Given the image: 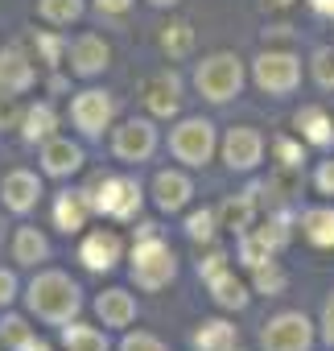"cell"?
I'll return each mask as SVG.
<instances>
[{
  "label": "cell",
  "mask_w": 334,
  "mask_h": 351,
  "mask_svg": "<svg viewBox=\"0 0 334 351\" xmlns=\"http://www.w3.org/2000/svg\"><path fill=\"white\" fill-rule=\"evenodd\" d=\"M50 236L42 232V228H34V223H21L17 232H13V261L17 265H25V269H42L46 261H50Z\"/></svg>",
  "instance_id": "44dd1931"
},
{
  "label": "cell",
  "mask_w": 334,
  "mask_h": 351,
  "mask_svg": "<svg viewBox=\"0 0 334 351\" xmlns=\"http://www.w3.org/2000/svg\"><path fill=\"white\" fill-rule=\"evenodd\" d=\"M227 351H244V347H240V343H235V347H227Z\"/></svg>",
  "instance_id": "816d5d0a"
},
{
  "label": "cell",
  "mask_w": 334,
  "mask_h": 351,
  "mask_svg": "<svg viewBox=\"0 0 334 351\" xmlns=\"http://www.w3.org/2000/svg\"><path fill=\"white\" fill-rule=\"evenodd\" d=\"M42 178L34 169H9L5 178H0V203H5V211L9 215H29V211H38V203H42Z\"/></svg>",
  "instance_id": "7c38bea8"
},
{
  "label": "cell",
  "mask_w": 334,
  "mask_h": 351,
  "mask_svg": "<svg viewBox=\"0 0 334 351\" xmlns=\"http://www.w3.org/2000/svg\"><path fill=\"white\" fill-rule=\"evenodd\" d=\"M207 289H211V302H215L219 310H248V302H252V289H248V281L235 277V269L215 273V277L207 281Z\"/></svg>",
  "instance_id": "cb8c5ba5"
},
{
  "label": "cell",
  "mask_w": 334,
  "mask_h": 351,
  "mask_svg": "<svg viewBox=\"0 0 334 351\" xmlns=\"http://www.w3.org/2000/svg\"><path fill=\"white\" fill-rule=\"evenodd\" d=\"M219 157L231 173H252L260 161H264V132L252 128V124H235L223 132L219 141Z\"/></svg>",
  "instance_id": "30bf717a"
},
{
  "label": "cell",
  "mask_w": 334,
  "mask_h": 351,
  "mask_svg": "<svg viewBox=\"0 0 334 351\" xmlns=\"http://www.w3.org/2000/svg\"><path fill=\"white\" fill-rule=\"evenodd\" d=\"M0 240H5V219H0Z\"/></svg>",
  "instance_id": "f907efd6"
},
{
  "label": "cell",
  "mask_w": 334,
  "mask_h": 351,
  "mask_svg": "<svg viewBox=\"0 0 334 351\" xmlns=\"http://www.w3.org/2000/svg\"><path fill=\"white\" fill-rule=\"evenodd\" d=\"M140 99H144V108H149V116L153 120H174L178 112H182V75L178 71H157V75H149L144 79V87H140Z\"/></svg>",
  "instance_id": "8fae6325"
},
{
  "label": "cell",
  "mask_w": 334,
  "mask_h": 351,
  "mask_svg": "<svg viewBox=\"0 0 334 351\" xmlns=\"http://www.w3.org/2000/svg\"><path fill=\"white\" fill-rule=\"evenodd\" d=\"M34 83H38V66H34V54L25 46L0 50V91L25 95V91H34Z\"/></svg>",
  "instance_id": "e0dca14e"
},
{
  "label": "cell",
  "mask_w": 334,
  "mask_h": 351,
  "mask_svg": "<svg viewBox=\"0 0 334 351\" xmlns=\"http://www.w3.org/2000/svg\"><path fill=\"white\" fill-rule=\"evenodd\" d=\"M190 347L194 351H227V347H235V326L227 318H207L194 326Z\"/></svg>",
  "instance_id": "d4e9b609"
},
{
  "label": "cell",
  "mask_w": 334,
  "mask_h": 351,
  "mask_svg": "<svg viewBox=\"0 0 334 351\" xmlns=\"http://www.w3.org/2000/svg\"><path fill=\"white\" fill-rule=\"evenodd\" d=\"M87 203L95 215L116 219V223H132L144 207V191L136 178H120V173H95V178L83 186Z\"/></svg>",
  "instance_id": "7a4b0ae2"
},
{
  "label": "cell",
  "mask_w": 334,
  "mask_h": 351,
  "mask_svg": "<svg viewBox=\"0 0 334 351\" xmlns=\"http://www.w3.org/2000/svg\"><path fill=\"white\" fill-rule=\"evenodd\" d=\"M116 120V95L103 91V87H83L75 91L70 99V124L87 136V141H99Z\"/></svg>",
  "instance_id": "ba28073f"
},
{
  "label": "cell",
  "mask_w": 334,
  "mask_h": 351,
  "mask_svg": "<svg viewBox=\"0 0 334 351\" xmlns=\"http://www.w3.org/2000/svg\"><path fill=\"white\" fill-rule=\"evenodd\" d=\"M21 116H25V104H21V95H13V91H0V132H13V128H21Z\"/></svg>",
  "instance_id": "f35d334b"
},
{
  "label": "cell",
  "mask_w": 334,
  "mask_h": 351,
  "mask_svg": "<svg viewBox=\"0 0 334 351\" xmlns=\"http://www.w3.org/2000/svg\"><path fill=\"white\" fill-rule=\"evenodd\" d=\"M170 153L174 161L190 165V169H203L215 153H219V132L207 116H182L174 128H170Z\"/></svg>",
  "instance_id": "8992f818"
},
{
  "label": "cell",
  "mask_w": 334,
  "mask_h": 351,
  "mask_svg": "<svg viewBox=\"0 0 334 351\" xmlns=\"http://www.w3.org/2000/svg\"><path fill=\"white\" fill-rule=\"evenodd\" d=\"M21 298V281L13 269H0V306H13Z\"/></svg>",
  "instance_id": "ee69618b"
},
{
  "label": "cell",
  "mask_w": 334,
  "mask_h": 351,
  "mask_svg": "<svg viewBox=\"0 0 334 351\" xmlns=\"http://www.w3.org/2000/svg\"><path fill=\"white\" fill-rule=\"evenodd\" d=\"M244 58L231 54V50H215L207 54L198 66H194V91L207 99V104H231L240 91H244Z\"/></svg>",
  "instance_id": "277c9868"
},
{
  "label": "cell",
  "mask_w": 334,
  "mask_h": 351,
  "mask_svg": "<svg viewBox=\"0 0 334 351\" xmlns=\"http://www.w3.org/2000/svg\"><path fill=\"white\" fill-rule=\"evenodd\" d=\"M301 182H305V173H301V169L277 165V169L268 173V182H260L256 191H260V195H272V199H281V203H289V199L301 195Z\"/></svg>",
  "instance_id": "f1b7e54d"
},
{
  "label": "cell",
  "mask_w": 334,
  "mask_h": 351,
  "mask_svg": "<svg viewBox=\"0 0 334 351\" xmlns=\"http://www.w3.org/2000/svg\"><path fill=\"white\" fill-rule=\"evenodd\" d=\"M318 339H322L326 347H334V289H330V298H326V306H322V318H318Z\"/></svg>",
  "instance_id": "7bdbcfd3"
},
{
  "label": "cell",
  "mask_w": 334,
  "mask_h": 351,
  "mask_svg": "<svg viewBox=\"0 0 334 351\" xmlns=\"http://www.w3.org/2000/svg\"><path fill=\"white\" fill-rule=\"evenodd\" d=\"M120 351H170L157 335H149V330H128L124 339H120Z\"/></svg>",
  "instance_id": "60d3db41"
},
{
  "label": "cell",
  "mask_w": 334,
  "mask_h": 351,
  "mask_svg": "<svg viewBox=\"0 0 334 351\" xmlns=\"http://www.w3.org/2000/svg\"><path fill=\"white\" fill-rule=\"evenodd\" d=\"M128 277H132V285L144 289V293L165 289V285L178 277V256H174V248L165 244L161 236H140V240L132 244V256H128Z\"/></svg>",
  "instance_id": "3957f363"
},
{
  "label": "cell",
  "mask_w": 334,
  "mask_h": 351,
  "mask_svg": "<svg viewBox=\"0 0 334 351\" xmlns=\"http://www.w3.org/2000/svg\"><path fill=\"white\" fill-rule=\"evenodd\" d=\"M153 9H174V5H182V0H149Z\"/></svg>",
  "instance_id": "681fc988"
},
{
  "label": "cell",
  "mask_w": 334,
  "mask_h": 351,
  "mask_svg": "<svg viewBox=\"0 0 334 351\" xmlns=\"http://www.w3.org/2000/svg\"><path fill=\"white\" fill-rule=\"evenodd\" d=\"M161 145V132H157V120L153 116H128L124 124L112 128V157L124 161V165H140L157 153Z\"/></svg>",
  "instance_id": "52a82bcc"
},
{
  "label": "cell",
  "mask_w": 334,
  "mask_h": 351,
  "mask_svg": "<svg viewBox=\"0 0 334 351\" xmlns=\"http://www.w3.org/2000/svg\"><path fill=\"white\" fill-rule=\"evenodd\" d=\"M17 132H21L25 145H42V141H50V136H58V112H54V104H50V99L29 104Z\"/></svg>",
  "instance_id": "603a6c76"
},
{
  "label": "cell",
  "mask_w": 334,
  "mask_h": 351,
  "mask_svg": "<svg viewBox=\"0 0 334 351\" xmlns=\"http://www.w3.org/2000/svg\"><path fill=\"white\" fill-rule=\"evenodd\" d=\"M285 289H289V273H285L277 261H268V265L252 269V293H264V298H281Z\"/></svg>",
  "instance_id": "d6a6232c"
},
{
  "label": "cell",
  "mask_w": 334,
  "mask_h": 351,
  "mask_svg": "<svg viewBox=\"0 0 334 351\" xmlns=\"http://www.w3.org/2000/svg\"><path fill=\"white\" fill-rule=\"evenodd\" d=\"M17 351H54V347H50L46 339H38V335H34V339H29L25 347H17Z\"/></svg>",
  "instance_id": "c3c4849f"
},
{
  "label": "cell",
  "mask_w": 334,
  "mask_h": 351,
  "mask_svg": "<svg viewBox=\"0 0 334 351\" xmlns=\"http://www.w3.org/2000/svg\"><path fill=\"white\" fill-rule=\"evenodd\" d=\"M107 330L99 326H87V322H66L62 326V351H107Z\"/></svg>",
  "instance_id": "83f0119b"
},
{
  "label": "cell",
  "mask_w": 334,
  "mask_h": 351,
  "mask_svg": "<svg viewBox=\"0 0 334 351\" xmlns=\"http://www.w3.org/2000/svg\"><path fill=\"white\" fill-rule=\"evenodd\" d=\"M38 161H42V173H46V178H70V173L83 169L87 157H83V145H79V141H70V136H50V141H42Z\"/></svg>",
  "instance_id": "2e32d148"
},
{
  "label": "cell",
  "mask_w": 334,
  "mask_h": 351,
  "mask_svg": "<svg viewBox=\"0 0 334 351\" xmlns=\"http://www.w3.org/2000/svg\"><path fill=\"white\" fill-rule=\"evenodd\" d=\"M235 261H240V265L252 273V269L268 265V261H272V252H268V248H264V244H260L252 232H244V236H240V244H235Z\"/></svg>",
  "instance_id": "74e56055"
},
{
  "label": "cell",
  "mask_w": 334,
  "mask_h": 351,
  "mask_svg": "<svg viewBox=\"0 0 334 351\" xmlns=\"http://www.w3.org/2000/svg\"><path fill=\"white\" fill-rule=\"evenodd\" d=\"M252 236L277 256V252H285L289 248V240H293V223H289V215H268L264 223H256L252 228Z\"/></svg>",
  "instance_id": "f546056e"
},
{
  "label": "cell",
  "mask_w": 334,
  "mask_h": 351,
  "mask_svg": "<svg viewBox=\"0 0 334 351\" xmlns=\"http://www.w3.org/2000/svg\"><path fill=\"white\" fill-rule=\"evenodd\" d=\"M305 5H309L318 17H334V0H305Z\"/></svg>",
  "instance_id": "bcb514c9"
},
{
  "label": "cell",
  "mask_w": 334,
  "mask_h": 351,
  "mask_svg": "<svg viewBox=\"0 0 334 351\" xmlns=\"http://www.w3.org/2000/svg\"><path fill=\"white\" fill-rule=\"evenodd\" d=\"M313 191L326 195V199H334V157L318 161V169H313Z\"/></svg>",
  "instance_id": "b9f144b4"
},
{
  "label": "cell",
  "mask_w": 334,
  "mask_h": 351,
  "mask_svg": "<svg viewBox=\"0 0 334 351\" xmlns=\"http://www.w3.org/2000/svg\"><path fill=\"white\" fill-rule=\"evenodd\" d=\"M79 261H83L87 273H112V269L124 261V240H120V232H112V228L87 232L83 244H79Z\"/></svg>",
  "instance_id": "5bb4252c"
},
{
  "label": "cell",
  "mask_w": 334,
  "mask_h": 351,
  "mask_svg": "<svg viewBox=\"0 0 334 351\" xmlns=\"http://www.w3.org/2000/svg\"><path fill=\"white\" fill-rule=\"evenodd\" d=\"M215 211H219V228H227V232H235V236L252 232V228H256V219H260L256 186H252V191H244V195H227Z\"/></svg>",
  "instance_id": "d6986e66"
},
{
  "label": "cell",
  "mask_w": 334,
  "mask_h": 351,
  "mask_svg": "<svg viewBox=\"0 0 334 351\" xmlns=\"http://www.w3.org/2000/svg\"><path fill=\"white\" fill-rule=\"evenodd\" d=\"M87 13V0H38V17L46 25H75Z\"/></svg>",
  "instance_id": "4dcf8cb0"
},
{
  "label": "cell",
  "mask_w": 334,
  "mask_h": 351,
  "mask_svg": "<svg viewBox=\"0 0 334 351\" xmlns=\"http://www.w3.org/2000/svg\"><path fill=\"white\" fill-rule=\"evenodd\" d=\"M95 318H99L103 330H124V326L136 322V298H132L128 289L112 285V289H103V293L95 298Z\"/></svg>",
  "instance_id": "ac0fdd59"
},
{
  "label": "cell",
  "mask_w": 334,
  "mask_h": 351,
  "mask_svg": "<svg viewBox=\"0 0 334 351\" xmlns=\"http://www.w3.org/2000/svg\"><path fill=\"white\" fill-rule=\"evenodd\" d=\"M227 261H231V256H227V248H219V244H207V256L198 261V277H203V281H211L215 273H223V269H231Z\"/></svg>",
  "instance_id": "ab89813d"
},
{
  "label": "cell",
  "mask_w": 334,
  "mask_h": 351,
  "mask_svg": "<svg viewBox=\"0 0 334 351\" xmlns=\"http://www.w3.org/2000/svg\"><path fill=\"white\" fill-rule=\"evenodd\" d=\"M29 339H34V326H29L25 314H5V318H0V347H5V351H17Z\"/></svg>",
  "instance_id": "e575fe53"
},
{
  "label": "cell",
  "mask_w": 334,
  "mask_h": 351,
  "mask_svg": "<svg viewBox=\"0 0 334 351\" xmlns=\"http://www.w3.org/2000/svg\"><path fill=\"white\" fill-rule=\"evenodd\" d=\"M66 66L75 79H99L107 66H112V46L99 38V34H79L70 46H66Z\"/></svg>",
  "instance_id": "4fadbf2b"
},
{
  "label": "cell",
  "mask_w": 334,
  "mask_h": 351,
  "mask_svg": "<svg viewBox=\"0 0 334 351\" xmlns=\"http://www.w3.org/2000/svg\"><path fill=\"white\" fill-rule=\"evenodd\" d=\"M313 339H318V330H313V322L301 310H281L260 330V347L264 351H309Z\"/></svg>",
  "instance_id": "9c48e42d"
},
{
  "label": "cell",
  "mask_w": 334,
  "mask_h": 351,
  "mask_svg": "<svg viewBox=\"0 0 334 351\" xmlns=\"http://www.w3.org/2000/svg\"><path fill=\"white\" fill-rule=\"evenodd\" d=\"M194 199V182L186 169H157L153 173V207L165 211V215H178L186 211Z\"/></svg>",
  "instance_id": "9a60e30c"
},
{
  "label": "cell",
  "mask_w": 334,
  "mask_h": 351,
  "mask_svg": "<svg viewBox=\"0 0 334 351\" xmlns=\"http://www.w3.org/2000/svg\"><path fill=\"white\" fill-rule=\"evenodd\" d=\"M91 215H95V211H91V203H87L83 191H62V195L54 199V228L66 232V236H79Z\"/></svg>",
  "instance_id": "7402d4cb"
},
{
  "label": "cell",
  "mask_w": 334,
  "mask_h": 351,
  "mask_svg": "<svg viewBox=\"0 0 334 351\" xmlns=\"http://www.w3.org/2000/svg\"><path fill=\"white\" fill-rule=\"evenodd\" d=\"M309 79L322 91H334V46H318L309 54Z\"/></svg>",
  "instance_id": "d590c367"
},
{
  "label": "cell",
  "mask_w": 334,
  "mask_h": 351,
  "mask_svg": "<svg viewBox=\"0 0 334 351\" xmlns=\"http://www.w3.org/2000/svg\"><path fill=\"white\" fill-rule=\"evenodd\" d=\"M157 46H161V54L170 58V62L190 58V54H194V25H190V21H170V25L161 29Z\"/></svg>",
  "instance_id": "4316f807"
},
{
  "label": "cell",
  "mask_w": 334,
  "mask_h": 351,
  "mask_svg": "<svg viewBox=\"0 0 334 351\" xmlns=\"http://www.w3.org/2000/svg\"><path fill=\"white\" fill-rule=\"evenodd\" d=\"M186 236H190V244H215V236H219V211H211V207H203V211H190L186 215Z\"/></svg>",
  "instance_id": "836d02e7"
},
{
  "label": "cell",
  "mask_w": 334,
  "mask_h": 351,
  "mask_svg": "<svg viewBox=\"0 0 334 351\" xmlns=\"http://www.w3.org/2000/svg\"><path fill=\"white\" fill-rule=\"evenodd\" d=\"M272 153H277V165L305 169V141L301 136H272Z\"/></svg>",
  "instance_id": "8d00e7d4"
},
{
  "label": "cell",
  "mask_w": 334,
  "mask_h": 351,
  "mask_svg": "<svg viewBox=\"0 0 334 351\" xmlns=\"http://www.w3.org/2000/svg\"><path fill=\"white\" fill-rule=\"evenodd\" d=\"M252 83L272 95V99H289L301 87V54H293L289 46H268L252 58Z\"/></svg>",
  "instance_id": "5b68a950"
},
{
  "label": "cell",
  "mask_w": 334,
  "mask_h": 351,
  "mask_svg": "<svg viewBox=\"0 0 334 351\" xmlns=\"http://www.w3.org/2000/svg\"><path fill=\"white\" fill-rule=\"evenodd\" d=\"M25 310L29 318L38 322H50V326H66L83 314V289L70 273L62 269H42L29 285H25Z\"/></svg>",
  "instance_id": "6da1fadb"
},
{
  "label": "cell",
  "mask_w": 334,
  "mask_h": 351,
  "mask_svg": "<svg viewBox=\"0 0 334 351\" xmlns=\"http://www.w3.org/2000/svg\"><path fill=\"white\" fill-rule=\"evenodd\" d=\"M260 5L268 9V13H285V9H293L297 0H260Z\"/></svg>",
  "instance_id": "7dc6e473"
},
{
  "label": "cell",
  "mask_w": 334,
  "mask_h": 351,
  "mask_svg": "<svg viewBox=\"0 0 334 351\" xmlns=\"http://www.w3.org/2000/svg\"><path fill=\"white\" fill-rule=\"evenodd\" d=\"M29 46H34V58L46 62V66H62V58H66V42L54 29H34L29 34Z\"/></svg>",
  "instance_id": "1f68e13d"
},
{
  "label": "cell",
  "mask_w": 334,
  "mask_h": 351,
  "mask_svg": "<svg viewBox=\"0 0 334 351\" xmlns=\"http://www.w3.org/2000/svg\"><path fill=\"white\" fill-rule=\"evenodd\" d=\"M91 5H95L99 17H124V13L136 5V0H91Z\"/></svg>",
  "instance_id": "f6af8a7d"
},
{
  "label": "cell",
  "mask_w": 334,
  "mask_h": 351,
  "mask_svg": "<svg viewBox=\"0 0 334 351\" xmlns=\"http://www.w3.org/2000/svg\"><path fill=\"white\" fill-rule=\"evenodd\" d=\"M297 228H301V236L313 248H334V207H309V211H301Z\"/></svg>",
  "instance_id": "484cf974"
},
{
  "label": "cell",
  "mask_w": 334,
  "mask_h": 351,
  "mask_svg": "<svg viewBox=\"0 0 334 351\" xmlns=\"http://www.w3.org/2000/svg\"><path fill=\"white\" fill-rule=\"evenodd\" d=\"M293 128H297V136H301L309 149H330V145H334V116H330L322 104H305V108H297Z\"/></svg>",
  "instance_id": "ffe728a7"
}]
</instances>
